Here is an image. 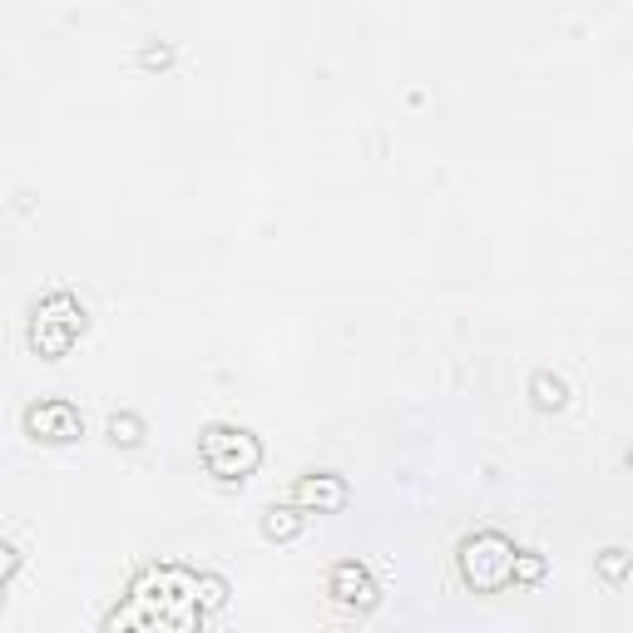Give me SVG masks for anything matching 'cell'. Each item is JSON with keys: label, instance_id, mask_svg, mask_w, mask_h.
Listing matches in <instances>:
<instances>
[{"label": "cell", "instance_id": "4fadbf2b", "mask_svg": "<svg viewBox=\"0 0 633 633\" xmlns=\"http://www.w3.org/2000/svg\"><path fill=\"white\" fill-rule=\"evenodd\" d=\"M139 65H144V70H164V65H174V45H168V40H149L144 50H139Z\"/></svg>", "mask_w": 633, "mask_h": 633}, {"label": "cell", "instance_id": "30bf717a", "mask_svg": "<svg viewBox=\"0 0 633 633\" xmlns=\"http://www.w3.org/2000/svg\"><path fill=\"white\" fill-rule=\"evenodd\" d=\"M194 603H198V609H223V603H228V584H223L219 574H198V579H194Z\"/></svg>", "mask_w": 633, "mask_h": 633}, {"label": "cell", "instance_id": "ba28073f", "mask_svg": "<svg viewBox=\"0 0 633 633\" xmlns=\"http://www.w3.org/2000/svg\"><path fill=\"white\" fill-rule=\"evenodd\" d=\"M104 431H109V441H115V446L134 450L139 441H144V415H139V411H109Z\"/></svg>", "mask_w": 633, "mask_h": 633}, {"label": "cell", "instance_id": "9c48e42d", "mask_svg": "<svg viewBox=\"0 0 633 633\" xmlns=\"http://www.w3.org/2000/svg\"><path fill=\"white\" fill-rule=\"evenodd\" d=\"M530 396H535L540 411H560V406L570 401V386H564V376H554V372H535L530 376Z\"/></svg>", "mask_w": 633, "mask_h": 633}, {"label": "cell", "instance_id": "6da1fadb", "mask_svg": "<svg viewBox=\"0 0 633 633\" xmlns=\"http://www.w3.org/2000/svg\"><path fill=\"white\" fill-rule=\"evenodd\" d=\"M515 550H519V544L509 540V535L476 530V535H466V540H460L456 570H460V579H466L476 594L509 589V584H515V579H509V574H515Z\"/></svg>", "mask_w": 633, "mask_h": 633}, {"label": "cell", "instance_id": "3957f363", "mask_svg": "<svg viewBox=\"0 0 633 633\" xmlns=\"http://www.w3.org/2000/svg\"><path fill=\"white\" fill-rule=\"evenodd\" d=\"M84 332V302L70 288L50 292V297L35 302L31 312V347L40 356H65L74 347V337Z\"/></svg>", "mask_w": 633, "mask_h": 633}, {"label": "cell", "instance_id": "5bb4252c", "mask_svg": "<svg viewBox=\"0 0 633 633\" xmlns=\"http://www.w3.org/2000/svg\"><path fill=\"white\" fill-rule=\"evenodd\" d=\"M15 570H21V550L11 540H0V599H5V584H11Z\"/></svg>", "mask_w": 633, "mask_h": 633}, {"label": "cell", "instance_id": "52a82bcc", "mask_svg": "<svg viewBox=\"0 0 633 633\" xmlns=\"http://www.w3.org/2000/svg\"><path fill=\"white\" fill-rule=\"evenodd\" d=\"M302 525H307V515H302L297 505H268L262 509V540H272V544L297 540Z\"/></svg>", "mask_w": 633, "mask_h": 633}, {"label": "cell", "instance_id": "5b68a950", "mask_svg": "<svg viewBox=\"0 0 633 633\" xmlns=\"http://www.w3.org/2000/svg\"><path fill=\"white\" fill-rule=\"evenodd\" d=\"M327 594H332V603H342L347 613H366L382 599V584H376V574L366 570L362 560H337L332 570H327Z\"/></svg>", "mask_w": 633, "mask_h": 633}, {"label": "cell", "instance_id": "8992f818", "mask_svg": "<svg viewBox=\"0 0 633 633\" xmlns=\"http://www.w3.org/2000/svg\"><path fill=\"white\" fill-rule=\"evenodd\" d=\"M347 500H352V485H347V476H337V470H307V476L292 480V505L297 509L332 515V509H342Z\"/></svg>", "mask_w": 633, "mask_h": 633}, {"label": "cell", "instance_id": "8fae6325", "mask_svg": "<svg viewBox=\"0 0 633 633\" xmlns=\"http://www.w3.org/2000/svg\"><path fill=\"white\" fill-rule=\"evenodd\" d=\"M544 570H550V564H544L540 550H515V574H509V579L515 584H540Z\"/></svg>", "mask_w": 633, "mask_h": 633}, {"label": "cell", "instance_id": "7a4b0ae2", "mask_svg": "<svg viewBox=\"0 0 633 633\" xmlns=\"http://www.w3.org/2000/svg\"><path fill=\"white\" fill-rule=\"evenodd\" d=\"M198 460L208 466V476L219 480H248L262 466V441L248 426H228V421H213L198 436Z\"/></svg>", "mask_w": 633, "mask_h": 633}, {"label": "cell", "instance_id": "277c9868", "mask_svg": "<svg viewBox=\"0 0 633 633\" xmlns=\"http://www.w3.org/2000/svg\"><path fill=\"white\" fill-rule=\"evenodd\" d=\"M25 431L45 446H70V441L84 436V415L74 401L65 396H50V401H31L25 406Z\"/></svg>", "mask_w": 633, "mask_h": 633}, {"label": "cell", "instance_id": "7c38bea8", "mask_svg": "<svg viewBox=\"0 0 633 633\" xmlns=\"http://www.w3.org/2000/svg\"><path fill=\"white\" fill-rule=\"evenodd\" d=\"M629 560H633V554L623 550V544H609V550L599 554V574L609 584H623V579H629Z\"/></svg>", "mask_w": 633, "mask_h": 633}]
</instances>
